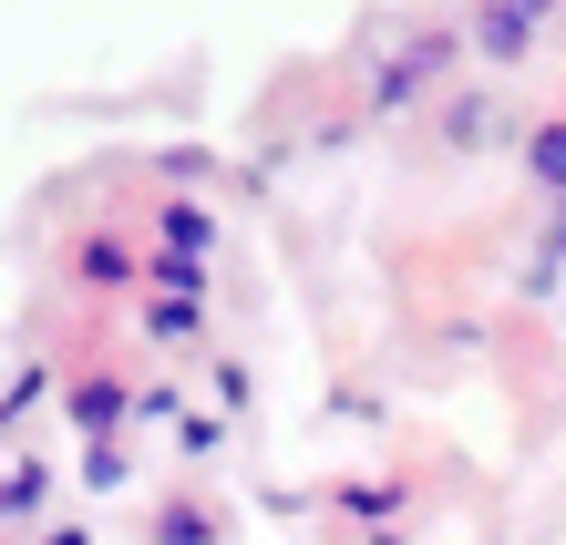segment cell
<instances>
[{"label":"cell","instance_id":"cell-1","mask_svg":"<svg viewBox=\"0 0 566 545\" xmlns=\"http://www.w3.org/2000/svg\"><path fill=\"white\" fill-rule=\"evenodd\" d=\"M62 412H73V432H83V442H114V432H124V412H145V391H124L114 370H83V381L62 391Z\"/></svg>","mask_w":566,"mask_h":545},{"label":"cell","instance_id":"cell-2","mask_svg":"<svg viewBox=\"0 0 566 545\" xmlns=\"http://www.w3.org/2000/svg\"><path fill=\"white\" fill-rule=\"evenodd\" d=\"M155 248H165V279H176V289H207L196 268H207V248H217V217L207 207H165L155 217Z\"/></svg>","mask_w":566,"mask_h":545},{"label":"cell","instance_id":"cell-3","mask_svg":"<svg viewBox=\"0 0 566 545\" xmlns=\"http://www.w3.org/2000/svg\"><path fill=\"white\" fill-rule=\"evenodd\" d=\"M474 52L484 62H525L536 52V11H525V0H484L474 11Z\"/></svg>","mask_w":566,"mask_h":545},{"label":"cell","instance_id":"cell-4","mask_svg":"<svg viewBox=\"0 0 566 545\" xmlns=\"http://www.w3.org/2000/svg\"><path fill=\"white\" fill-rule=\"evenodd\" d=\"M443 73H453V31H432V42H412V52L381 73V104H412V93H422V83H443Z\"/></svg>","mask_w":566,"mask_h":545},{"label":"cell","instance_id":"cell-5","mask_svg":"<svg viewBox=\"0 0 566 545\" xmlns=\"http://www.w3.org/2000/svg\"><path fill=\"white\" fill-rule=\"evenodd\" d=\"M196 329H207V289H165V298H145V339H155V350H186Z\"/></svg>","mask_w":566,"mask_h":545},{"label":"cell","instance_id":"cell-6","mask_svg":"<svg viewBox=\"0 0 566 545\" xmlns=\"http://www.w3.org/2000/svg\"><path fill=\"white\" fill-rule=\"evenodd\" d=\"M42 494H52V473L21 453L11 473H0V525H31V515H42Z\"/></svg>","mask_w":566,"mask_h":545},{"label":"cell","instance_id":"cell-7","mask_svg":"<svg viewBox=\"0 0 566 545\" xmlns=\"http://www.w3.org/2000/svg\"><path fill=\"white\" fill-rule=\"evenodd\" d=\"M124 484H135L124 442H83V494H124Z\"/></svg>","mask_w":566,"mask_h":545},{"label":"cell","instance_id":"cell-8","mask_svg":"<svg viewBox=\"0 0 566 545\" xmlns=\"http://www.w3.org/2000/svg\"><path fill=\"white\" fill-rule=\"evenodd\" d=\"M525 165H536V186L566 196V124H536V134H525Z\"/></svg>","mask_w":566,"mask_h":545},{"label":"cell","instance_id":"cell-9","mask_svg":"<svg viewBox=\"0 0 566 545\" xmlns=\"http://www.w3.org/2000/svg\"><path fill=\"white\" fill-rule=\"evenodd\" d=\"M83 279H104V289H114V279H135V248H114V237H93V248H83Z\"/></svg>","mask_w":566,"mask_h":545},{"label":"cell","instance_id":"cell-10","mask_svg":"<svg viewBox=\"0 0 566 545\" xmlns=\"http://www.w3.org/2000/svg\"><path fill=\"white\" fill-rule=\"evenodd\" d=\"M155 545H217V525H207V515H186V504H176V515L155 525Z\"/></svg>","mask_w":566,"mask_h":545},{"label":"cell","instance_id":"cell-11","mask_svg":"<svg viewBox=\"0 0 566 545\" xmlns=\"http://www.w3.org/2000/svg\"><path fill=\"white\" fill-rule=\"evenodd\" d=\"M31 401H52V370H21V381H11V401H0V422H11V412H31Z\"/></svg>","mask_w":566,"mask_h":545},{"label":"cell","instance_id":"cell-12","mask_svg":"<svg viewBox=\"0 0 566 545\" xmlns=\"http://www.w3.org/2000/svg\"><path fill=\"white\" fill-rule=\"evenodd\" d=\"M42 545H93V535H73V525H62V535H42Z\"/></svg>","mask_w":566,"mask_h":545}]
</instances>
